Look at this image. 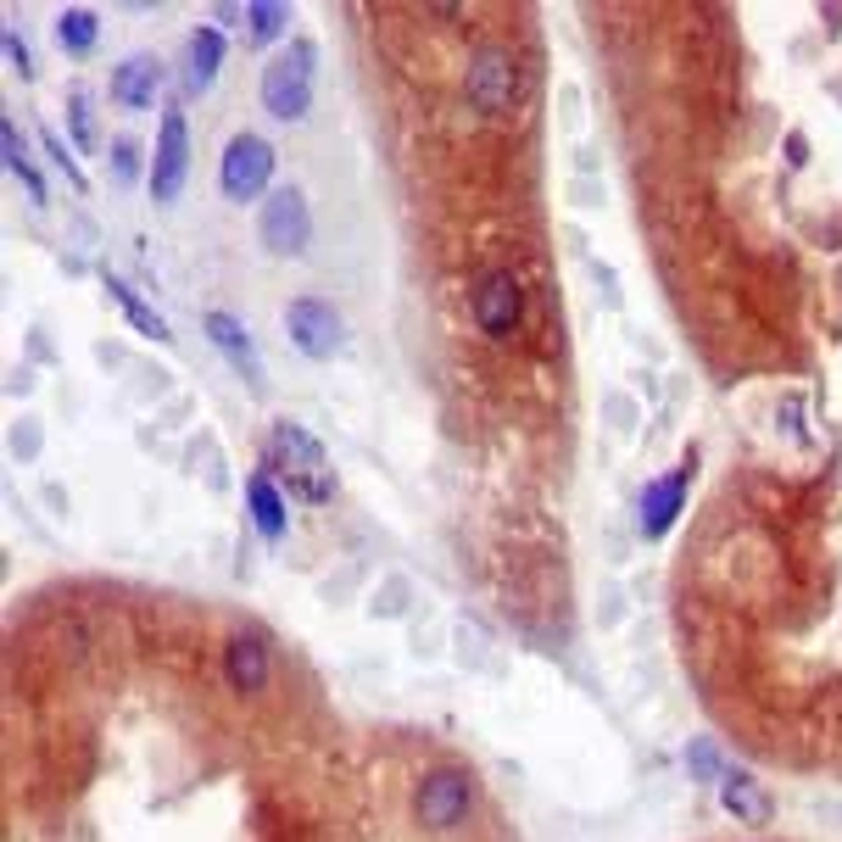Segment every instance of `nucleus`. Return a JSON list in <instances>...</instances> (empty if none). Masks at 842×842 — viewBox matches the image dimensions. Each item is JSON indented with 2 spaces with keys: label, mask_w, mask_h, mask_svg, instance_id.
<instances>
[{
  "label": "nucleus",
  "mask_w": 842,
  "mask_h": 842,
  "mask_svg": "<svg viewBox=\"0 0 842 842\" xmlns=\"http://www.w3.org/2000/svg\"><path fill=\"white\" fill-rule=\"evenodd\" d=\"M268 469L285 480V491L302 497V502H330L335 497L330 452H324L302 425H291V418H279V425L268 430Z\"/></svg>",
  "instance_id": "f257e3e1"
},
{
  "label": "nucleus",
  "mask_w": 842,
  "mask_h": 842,
  "mask_svg": "<svg viewBox=\"0 0 842 842\" xmlns=\"http://www.w3.org/2000/svg\"><path fill=\"white\" fill-rule=\"evenodd\" d=\"M313 78H318V51H313V39H291L285 51H279V57L263 68V84H257L268 118L302 123L307 107H313Z\"/></svg>",
  "instance_id": "f03ea898"
},
{
  "label": "nucleus",
  "mask_w": 842,
  "mask_h": 842,
  "mask_svg": "<svg viewBox=\"0 0 842 842\" xmlns=\"http://www.w3.org/2000/svg\"><path fill=\"white\" fill-rule=\"evenodd\" d=\"M257 241L268 257H302L307 241H313V212H307V196L296 191V184H285V191H273L257 212Z\"/></svg>",
  "instance_id": "7ed1b4c3"
},
{
  "label": "nucleus",
  "mask_w": 842,
  "mask_h": 842,
  "mask_svg": "<svg viewBox=\"0 0 842 842\" xmlns=\"http://www.w3.org/2000/svg\"><path fill=\"white\" fill-rule=\"evenodd\" d=\"M273 179V146L263 134H235L218 157V191L229 202H257Z\"/></svg>",
  "instance_id": "20e7f679"
},
{
  "label": "nucleus",
  "mask_w": 842,
  "mask_h": 842,
  "mask_svg": "<svg viewBox=\"0 0 842 842\" xmlns=\"http://www.w3.org/2000/svg\"><path fill=\"white\" fill-rule=\"evenodd\" d=\"M285 335L302 357L313 363H330L341 352V313L330 302H318V296H296L285 307Z\"/></svg>",
  "instance_id": "39448f33"
},
{
  "label": "nucleus",
  "mask_w": 842,
  "mask_h": 842,
  "mask_svg": "<svg viewBox=\"0 0 842 842\" xmlns=\"http://www.w3.org/2000/svg\"><path fill=\"white\" fill-rule=\"evenodd\" d=\"M184 179H191V129H184L179 107H168L157 129V151H151V196L168 207L184 191Z\"/></svg>",
  "instance_id": "423d86ee"
},
{
  "label": "nucleus",
  "mask_w": 842,
  "mask_h": 842,
  "mask_svg": "<svg viewBox=\"0 0 842 842\" xmlns=\"http://www.w3.org/2000/svg\"><path fill=\"white\" fill-rule=\"evenodd\" d=\"M520 318H525L520 279H513V273H486L475 285V324H480V335L486 341H508L513 330H520Z\"/></svg>",
  "instance_id": "0eeeda50"
},
{
  "label": "nucleus",
  "mask_w": 842,
  "mask_h": 842,
  "mask_svg": "<svg viewBox=\"0 0 842 842\" xmlns=\"http://www.w3.org/2000/svg\"><path fill=\"white\" fill-rule=\"evenodd\" d=\"M413 809H418V820H425L430 831L463 826V815H469V776H463V770H430L425 781H418Z\"/></svg>",
  "instance_id": "6e6552de"
},
{
  "label": "nucleus",
  "mask_w": 842,
  "mask_h": 842,
  "mask_svg": "<svg viewBox=\"0 0 842 842\" xmlns=\"http://www.w3.org/2000/svg\"><path fill=\"white\" fill-rule=\"evenodd\" d=\"M463 89H469V101L480 112H508L513 96H520V68H513L508 51H480L463 73Z\"/></svg>",
  "instance_id": "1a4fd4ad"
},
{
  "label": "nucleus",
  "mask_w": 842,
  "mask_h": 842,
  "mask_svg": "<svg viewBox=\"0 0 842 842\" xmlns=\"http://www.w3.org/2000/svg\"><path fill=\"white\" fill-rule=\"evenodd\" d=\"M202 330H207V341L229 357V368H235L252 391H263V357H257V346H252V335H246V324L229 318V313H207Z\"/></svg>",
  "instance_id": "9d476101"
},
{
  "label": "nucleus",
  "mask_w": 842,
  "mask_h": 842,
  "mask_svg": "<svg viewBox=\"0 0 842 842\" xmlns=\"http://www.w3.org/2000/svg\"><path fill=\"white\" fill-rule=\"evenodd\" d=\"M223 68V34L218 28H196L184 39V62H179V89L184 96H207L212 78Z\"/></svg>",
  "instance_id": "9b49d317"
},
{
  "label": "nucleus",
  "mask_w": 842,
  "mask_h": 842,
  "mask_svg": "<svg viewBox=\"0 0 842 842\" xmlns=\"http://www.w3.org/2000/svg\"><path fill=\"white\" fill-rule=\"evenodd\" d=\"M157 89H162L157 57H123V62L112 68V101H118L123 112H146V107L157 101Z\"/></svg>",
  "instance_id": "f8f14e48"
},
{
  "label": "nucleus",
  "mask_w": 842,
  "mask_h": 842,
  "mask_svg": "<svg viewBox=\"0 0 842 842\" xmlns=\"http://www.w3.org/2000/svg\"><path fill=\"white\" fill-rule=\"evenodd\" d=\"M223 675L235 692H263L268 686V647L257 631H235L223 647Z\"/></svg>",
  "instance_id": "ddd939ff"
},
{
  "label": "nucleus",
  "mask_w": 842,
  "mask_h": 842,
  "mask_svg": "<svg viewBox=\"0 0 842 842\" xmlns=\"http://www.w3.org/2000/svg\"><path fill=\"white\" fill-rule=\"evenodd\" d=\"M686 480H692V463H686V469H675V475H664V480H652V486L642 491V513H636L642 536H664V530H670L675 508H681V497H686Z\"/></svg>",
  "instance_id": "4468645a"
},
{
  "label": "nucleus",
  "mask_w": 842,
  "mask_h": 842,
  "mask_svg": "<svg viewBox=\"0 0 842 842\" xmlns=\"http://www.w3.org/2000/svg\"><path fill=\"white\" fill-rule=\"evenodd\" d=\"M246 502H252V520H257L263 541H285V525H291L285 520V497H279V486H273L268 469L246 480Z\"/></svg>",
  "instance_id": "2eb2a0df"
},
{
  "label": "nucleus",
  "mask_w": 842,
  "mask_h": 842,
  "mask_svg": "<svg viewBox=\"0 0 842 842\" xmlns=\"http://www.w3.org/2000/svg\"><path fill=\"white\" fill-rule=\"evenodd\" d=\"M96 34H101V23H96V12H89V7H68L57 17V45H62V51H73V57H84L89 45H96Z\"/></svg>",
  "instance_id": "dca6fc26"
},
{
  "label": "nucleus",
  "mask_w": 842,
  "mask_h": 842,
  "mask_svg": "<svg viewBox=\"0 0 842 842\" xmlns=\"http://www.w3.org/2000/svg\"><path fill=\"white\" fill-rule=\"evenodd\" d=\"M0 157H7V168L23 179V191H28L34 202H45V179L34 173V162H28V151H23V139H17V123H12V118L0 123Z\"/></svg>",
  "instance_id": "f3484780"
},
{
  "label": "nucleus",
  "mask_w": 842,
  "mask_h": 842,
  "mask_svg": "<svg viewBox=\"0 0 842 842\" xmlns=\"http://www.w3.org/2000/svg\"><path fill=\"white\" fill-rule=\"evenodd\" d=\"M107 291H112V302L129 313V324H134L139 335H151V341H168V324H162V313H151L146 302H139V296L123 285V279H107Z\"/></svg>",
  "instance_id": "a211bd4d"
},
{
  "label": "nucleus",
  "mask_w": 842,
  "mask_h": 842,
  "mask_svg": "<svg viewBox=\"0 0 842 842\" xmlns=\"http://www.w3.org/2000/svg\"><path fill=\"white\" fill-rule=\"evenodd\" d=\"M725 809H736L747 826H759L770 804H765V792H759L754 781H747V776H731V781H725Z\"/></svg>",
  "instance_id": "6ab92c4d"
},
{
  "label": "nucleus",
  "mask_w": 842,
  "mask_h": 842,
  "mask_svg": "<svg viewBox=\"0 0 842 842\" xmlns=\"http://www.w3.org/2000/svg\"><path fill=\"white\" fill-rule=\"evenodd\" d=\"M285 7H279V0H252V7H246V34L257 39V45H268V39H279V34H285Z\"/></svg>",
  "instance_id": "aec40b11"
},
{
  "label": "nucleus",
  "mask_w": 842,
  "mask_h": 842,
  "mask_svg": "<svg viewBox=\"0 0 842 842\" xmlns=\"http://www.w3.org/2000/svg\"><path fill=\"white\" fill-rule=\"evenodd\" d=\"M39 139H45V151H51V162L62 168V179L73 184V191H89V179L78 173V162H73V151H68V139H62L57 129H39Z\"/></svg>",
  "instance_id": "412c9836"
},
{
  "label": "nucleus",
  "mask_w": 842,
  "mask_h": 842,
  "mask_svg": "<svg viewBox=\"0 0 842 842\" xmlns=\"http://www.w3.org/2000/svg\"><path fill=\"white\" fill-rule=\"evenodd\" d=\"M68 118H73V139H78V146H84V151H96V112H89L84 96L68 101Z\"/></svg>",
  "instance_id": "4be33fe9"
},
{
  "label": "nucleus",
  "mask_w": 842,
  "mask_h": 842,
  "mask_svg": "<svg viewBox=\"0 0 842 842\" xmlns=\"http://www.w3.org/2000/svg\"><path fill=\"white\" fill-rule=\"evenodd\" d=\"M112 168H118V179L139 173V146H134V139H118V146H112Z\"/></svg>",
  "instance_id": "5701e85b"
},
{
  "label": "nucleus",
  "mask_w": 842,
  "mask_h": 842,
  "mask_svg": "<svg viewBox=\"0 0 842 842\" xmlns=\"http://www.w3.org/2000/svg\"><path fill=\"white\" fill-rule=\"evenodd\" d=\"M7 62L23 73V78H34V62H28V45H23V34H12L7 28Z\"/></svg>",
  "instance_id": "b1692460"
}]
</instances>
